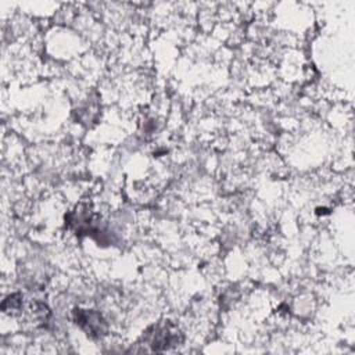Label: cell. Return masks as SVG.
<instances>
[{
	"mask_svg": "<svg viewBox=\"0 0 355 355\" xmlns=\"http://www.w3.org/2000/svg\"><path fill=\"white\" fill-rule=\"evenodd\" d=\"M183 341V336L176 326L172 323H165L154 326L144 334V343L150 347V351H165Z\"/></svg>",
	"mask_w": 355,
	"mask_h": 355,
	"instance_id": "cell-1",
	"label": "cell"
},
{
	"mask_svg": "<svg viewBox=\"0 0 355 355\" xmlns=\"http://www.w3.org/2000/svg\"><path fill=\"white\" fill-rule=\"evenodd\" d=\"M75 323L93 338H100L107 333V323L103 316L93 309H75Z\"/></svg>",
	"mask_w": 355,
	"mask_h": 355,
	"instance_id": "cell-2",
	"label": "cell"
}]
</instances>
